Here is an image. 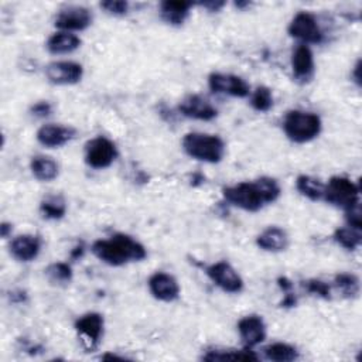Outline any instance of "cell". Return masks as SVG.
Segmentation results:
<instances>
[{"label": "cell", "instance_id": "1", "mask_svg": "<svg viewBox=\"0 0 362 362\" xmlns=\"http://www.w3.org/2000/svg\"><path fill=\"white\" fill-rule=\"evenodd\" d=\"M281 194L277 180L272 177H260L253 181H242L222 189L223 199L247 212H257L263 206L273 204Z\"/></svg>", "mask_w": 362, "mask_h": 362}, {"label": "cell", "instance_id": "2", "mask_svg": "<svg viewBox=\"0 0 362 362\" xmlns=\"http://www.w3.org/2000/svg\"><path fill=\"white\" fill-rule=\"evenodd\" d=\"M92 253L109 266H123L146 259V247L126 233H116L109 239H99L92 243Z\"/></svg>", "mask_w": 362, "mask_h": 362}, {"label": "cell", "instance_id": "3", "mask_svg": "<svg viewBox=\"0 0 362 362\" xmlns=\"http://www.w3.org/2000/svg\"><path fill=\"white\" fill-rule=\"evenodd\" d=\"M182 150L194 160L216 164L225 157L226 146L218 134L189 132L182 137Z\"/></svg>", "mask_w": 362, "mask_h": 362}, {"label": "cell", "instance_id": "4", "mask_svg": "<svg viewBox=\"0 0 362 362\" xmlns=\"http://www.w3.org/2000/svg\"><path fill=\"white\" fill-rule=\"evenodd\" d=\"M322 129L321 117L314 112L293 109L283 119V130L288 140L297 144L308 143L318 137Z\"/></svg>", "mask_w": 362, "mask_h": 362}, {"label": "cell", "instance_id": "5", "mask_svg": "<svg viewBox=\"0 0 362 362\" xmlns=\"http://www.w3.org/2000/svg\"><path fill=\"white\" fill-rule=\"evenodd\" d=\"M322 199L337 208L348 211L349 208L361 204L359 185L348 177L335 175L325 184Z\"/></svg>", "mask_w": 362, "mask_h": 362}, {"label": "cell", "instance_id": "6", "mask_svg": "<svg viewBox=\"0 0 362 362\" xmlns=\"http://www.w3.org/2000/svg\"><path fill=\"white\" fill-rule=\"evenodd\" d=\"M290 37L300 41V44H320L324 40L322 30L317 17L310 11H298L287 27Z\"/></svg>", "mask_w": 362, "mask_h": 362}, {"label": "cell", "instance_id": "7", "mask_svg": "<svg viewBox=\"0 0 362 362\" xmlns=\"http://www.w3.org/2000/svg\"><path fill=\"white\" fill-rule=\"evenodd\" d=\"M117 158L116 144L105 137L98 136L85 144V163L95 170H103L110 167Z\"/></svg>", "mask_w": 362, "mask_h": 362}, {"label": "cell", "instance_id": "8", "mask_svg": "<svg viewBox=\"0 0 362 362\" xmlns=\"http://www.w3.org/2000/svg\"><path fill=\"white\" fill-rule=\"evenodd\" d=\"M205 273L209 277V280L225 293L238 294L243 290V279L235 270V267L226 260H219L209 264L205 269Z\"/></svg>", "mask_w": 362, "mask_h": 362}, {"label": "cell", "instance_id": "9", "mask_svg": "<svg viewBox=\"0 0 362 362\" xmlns=\"http://www.w3.org/2000/svg\"><path fill=\"white\" fill-rule=\"evenodd\" d=\"M208 86L214 93L233 98H246L250 93L249 83L242 76L233 74L212 72L208 76Z\"/></svg>", "mask_w": 362, "mask_h": 362}, {"label": "cell", "instance_id": "10", "mask_svg": "<svg viewBox=\"0 0 362 362\" xmlns=\"http://www.w3.org/2000/svg\"><path fill=\"white\" fill-rule=\"evenodd\" d=\"M93 16L89 8L83 6H68L61 8L59 13L55 16L54 25L61 31L74 33V31H83L92 24Z\"/></svg>", "mask_w": 362, "mask_h": 362}, {"label": "cell", "instance_id": "11", "mask_svg": "<svg viewBox=\"0 0 362 362\" xmlns=\"http://www.w3.org/2000/svg\"><path fill=\"white\" fill-rule=\"evenodd\" d=\"M45 76L54 85H75L83 76V66L74 61H54L45 66Z\"/></svg>", "mask_w": 362, "mask_h": 362}, {"label": "cell", "instance_id": "12", "mask_svg": "<svg viewBox=\"0 0 362 362\" xmlns=\"http://www.w3.org/2000/svg\"><path fill=\"white\" fill-rule=\"evenodd\" d=\"M148 290L150 294L164 303H171L180 297V284L177 279L164 272H156L148 277Z\"/></svg>", "mask_w": 362, "mask_h": 362}, {"label": "cell", "instance_id": "13", "mask_svg": "<svg viewBox=\"0 0 362 362\" xmlns=\"http://www.w3.org/2000/svg\"><path fill=\"white\" fill-rule=\"evenodd\" d=\"M178 110L185 117L202 122H209L218 116L216 107L206 98L197 93L185 96L180 102Z\"/></svg>", "mask_w": 362, "mask_h": 362}, {"label": "cell", "instance_id": "14", "mask_svg": "<svg viewBox=\"0 0 362 362\" xmlns=\"http://www.w3.org/2000/svg\"><path fill=\"white\" fill-rule=\"evenodd\" d=\"M76 130L72 126L65 124H57V123H47L41 126L37 130V141L47 147V148H57L66 143H69L72 139H75Z\"/></svg>", "mask_w": 362, "mask_h": 362}, {"label": "cell", "instance_id": "15", "mask_svg": "<svg viewBox=\"0 0 362 362\" xmlns=\"http://www.w3.org/2000/svg\"><path fill=\"white\" fill-rule=\"evenodd\" d=\"M238 332L245 348H253L264 341L266 324L262 315L249 314L238 321Z\"/></svg>", "mask_w": 362, "mask_h": 362}, {"label": "cell", "instance_id": "16", "mask_svg": "<svg viewBox=\"0 0 362 362\" xmlns=\"http://www.w3.org/2000/svg\"><path fill=\"white\" fill-rule=\"evenodd\" d=\"M103 328H105V320L102 314L99 313H86L81 315L75 321V329L76 332L85 338V341L89 344L90 348H96L103 337Z\"/></svg>", "mask_w": 362, "mask_h": 362}, {"label": "cell", "instance_id": "17", "mask_svg": "<svg viewBox=\"0 0 362 362\" xmlns=\"http://www.w3.org/2000/svg\"><path fill=\"white\" fill-rule=\"evenodd\" d=\"M41 238L37 235H31V233H24V235H18L16 236L10 245H8V250L10 255L17 260V262H33L34 259L38 257L40 252H41Z\"/></svg>", "mask_w": 362, "mask_h": 362}, {"label": "cell", "instance_id": "18", "mask_svg": "<svg viewBox=\"0 0 362 362\" xmlns=\"http://www.w3.org/2000/svg\"><path fill=\"white\" fill-rule=\"evenodd\" d=\"M315 69L314 54L310 45L297 44V47L291 52V71L293 76L300 82H308Z\"/></svg>", "mask_w": 362, "mask_h": 362}, {"label": "cell", "instance_id": "19", "mask_svg": "<svg viewBox=\"0 0 362 362\" xmlns=\"http://www.w3.org/2000/svg\"><path fill=\"white\" fill-rule=\"evenodd\" d=\"M288 235L283 228L269 226L256 238V245L266 252H283L288 246Z\"/></svg>", "mask_w": 362, "mask_h": 362}, {"label": "cell", "instance_id": "20", "mask_svg": "<svg viewBox=\"0 0 362 362\" xmlns=\"http://www.w3.org/2000/svg\"><path fill=\"white\" fill-rule=\"evenodd\" d=\"M191 7V1L165 0L160 4V16L170 25H181L188 18Z\"/></svg>", "mask_w": 362, "mask_h": 362}, {"label": "cell", "instance_id": "21", "mask_svg": "<svg viewBox=\"0 0 362 362\" xmlns=\"http://www.w3.org/2000/svg\"><path fill=\"white\" fill-rule=\"evenodd\" d=\"M81 38L74 33L66 31H58L54 33L48 41H47V49L48 52L54 55H62V54H71L75 49L81 47Z\"/></svg>", "mask_w": 362, "mask_h": 362}, {"label": "cell", "instance_id": "22", "mask_svg": "<svg viewBox=\"0 0 362 362\" xmlns=\"http://www.w3.org/2000/svg\"><path fill=\"white\" fill-rule=\"evenodd\" d=\"M30 170L38 181L42 182H49L55 180L59 174V165L58 163L48 157V156H34L30 161Z\"/></svg>", "mask_w": 362, "mask_h": 362}, {"label": "cell", "instance_id": "23", "mask_svg": "<svg viewBox=\"0 0 362 362\" xmlns=\"http://www.w3.org/2000/svg\"><path fill=\"white\" fill-rule=\"evenodd\" d=\"M263 356L267 361L291 362L298 358V351L296 346L287 342H273L263 348Z\"/></svg>", "mask_w": 362, "mask_h": 362}, {"label": "cell", "instance_id": "24", "mask_svg": "<svg viewBox=\"0 0 362 362\" xmlns=\"http://www.w3.org/2000/svg\"><path fill=\"white\" fill-rule=\"evenodd\" d=\"M202 359L205 361H257L259 356L250 351L245 349H212L208 351Z\"/></svg>", "mask_w": 362, "mask_h": 362}, {"label": "cell", "instance_id": "25", "mask_svg": "<svg viewBox=\"0 0 362 362\" xmlns=\"http://www.w3.org/2000/svg\"><path fill=\"white\" fill-rule=\"evenodd\" d=\"M324 187L325 184H322L318 178L315 177H311V175H298L297 180H296V188L297 191L311 199V201H320L322 199V195H324Z\"/></svg>", "mask_w": 362, "mask_h": 362}, {"label": "cell", "instance_id": "26", "mask_svg": "<svg viewBox=\"0 0 362 362\" xmlns=\"http://www.w3.org/2000/svg\"><path fill=\"white\" fill-rule=\"evenodd\" d=\"M40 214L45 219H61L66 214V202L61 195H48L40 204Z\"/></svg>", "mask_w": 362, "mask_h": 362}, {"label": "cell", "instance_id": "27", "mask_svg": "<svg viewBox=\"0 0 362 362\" xmlns=\"http://www.w3.org/2000/svg\"><path fill=\"white\" fill-rule=\"evenodd\" d=\"M332 238L339 246H342L346 250H356L362 242L361 229H355L348 225L335 229Z\"/></svg>", "mask_w": 362, "mask_h": 362}, {"label": "cell", "instance_id": "28", "mask_svg": "<svg viewBox=\"0 0 362 362\" xmlns=\"http://www.w3.org/2000/svg\"><path fill=\"white\" fill-rule=\"evenodd\" d=\"M334 286L346 298H354L359 294V279L352 273H339L334 277Z\"/></svg>", "mask_w": 362, "mask_h": 362}, {"label": "cell", "instance_id": "29", "mask_svg": "<svg viewBox=\"0 0 362 362\" xmlns=\"http://www.w3.org/2000/svg\"><path fill=\"white\" fill-rule=\"evenodd\" d=\"M44 272L48 280L54 284H66L72 280V276H74L72 267L65 262L51 263Z\"/></svg>", "mask_w": 362, "mask_h": 362}, {"label": "cell", "instance_id": "30", "mask_svg": "<svg viewBox=\"0 0 362 362\" xmlns=\"http://www.w3.org/2000/svg\"><path fill=\"white\" fill-rule=\"evenodd\" d=\"M250 105L256 112H269L273 107V93L267 86H257L250 95Z\"/></svg>", "mask_w": 362, "mask_h": 362}, {"label": "cell", "instance_id": "31", "mask_svg": "<svg viewBox=\"0 0 362 362\" xmlns=\"http://www.w3.org/2000/svg\"><path fill=\"white\" fill-rule=\"evenodd\" d=\"M305 290L314 296H318L321 298H331V287L328 283L322 281V280H318V279H311V280H307L305 284H304Z\"/></svg>", "mask_w": 362, "mask_h": 362}, {"label": "cell", "instance_id": "32", "mask_svg": "<svg viewBox=\"0 0 362 362\" xmlns=\"http://www.w3.org/2000/svg\"><path fill=\"white\" fill-rule=\"evenodd\" d=\"M99 6L106 13L113 14V16H123L129 10V3L123 1V0H107V1H102Z\"/></svg>", "mask_w": 362, "mask_h": 362}, {"label": "cell", "instance_id": "33", "mask_svg": "<svg viewBox=\"0 0 362 362\" xmlns=\"http://www.w3.org/2000/svg\"><path fill=\"white\" fill-rule=\"evenodd\" d=\"M30 112H31L34 116H37V117H47V116H49V115H51V112H52V106H51V103H49V102H47V100H41V102L34 103V105L31 106Z\"/></svg>", "mask_w": 362, "mask_h": 362}, {"label": "cell", "instance_id": "34", "mask_svg": "<svg viewBox=\"0 0 362 362\" xmlns=\"http://www.w3.org/2000/svg\"><path fill=\"white\" fill-rule=\"evenodd\" d=\"M201 6H204L209 11H218L225 6V1H206V3H201Z\"/></svg>", "mask_w": 362, "mask_h": 362}, {"label": "cell", "instance_id": "35", "mask_svg": "<svg viewBox=\"0 0 362 362\" xmlns=\"http://www.w3.org/2000/svg\"><path fill=\"white\" fill-rule=\"evenodd\" d=\"M13 228H11V223H7V222H3L1 226H0V232H1V238H7L8 233H11Z\"/></svg>", "mask_w": 362, "mask_h": 362}, {"label": "cell", "instance_id": "36", "mask_svg": "<svg viewBox=\"0 0 362 362\" xmlns=\"http://www.w3.org/2000/svg\"><path fill=\"white\" fill-rule=\"evenodd\" d=\"M359 69H361V61L356 62V65L354 66V78H355V82L358 83V86L361 85V76H359Z\"/></svg>", "mask_w": 362, "mask_h": 362}]
</instances>
